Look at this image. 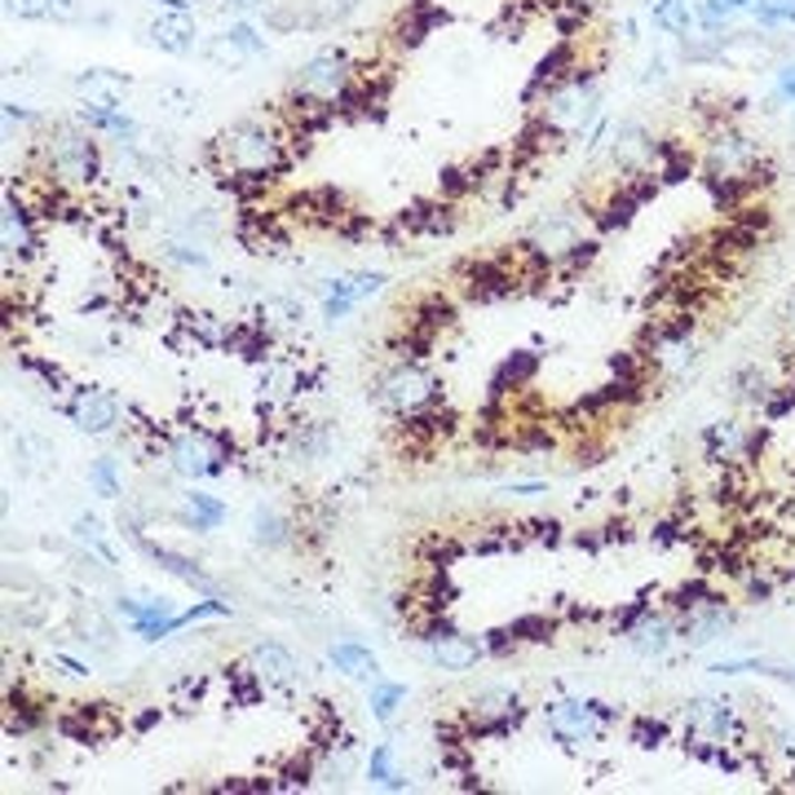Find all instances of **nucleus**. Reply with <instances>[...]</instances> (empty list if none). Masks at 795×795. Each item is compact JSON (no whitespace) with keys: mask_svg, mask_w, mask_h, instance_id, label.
Instances as JSON below:
<instances>
[{"mask_svg":"<svg viewBox=\"0 0 795 795\" xmlns=\"http://www.w3.org/2000/svg\"><path fill=\"white\" fill-rule=\"evenodd\" d=\"M752 9H756V22H761L765 31H774V27H795V0H756Z\"/></svg>","mask_w":795,"mask_h":795,"instance_id":"nucleus-45","label":"nucleus"},{"mask_svg":"<svg viewBox=\"0 0 795 795\" xmlns=\"http://www.w3.org/2000/svg\"><path fill=\"white\" fill-rule=\"evenodd\" d=\"M658 151H663V142H654L641 120H618V124H610L605 155H610V164H614L623 178H645L650 169H658Z\"/></svg>","mask_w":795,"mask_h":795,"instance_id":"nucleus-11","label":"nucleus"},{"mask_svg":"<svg viewBox=\"0 0 795 795\" xmlns=\"http://www.w3.org/2000/svg\"><path fill=\"white\" fill-rule=\"evenodd\" d=\"M0 243H4V265L22 270L31 256H36V225H31V208L18 195L4 199V221H0Z\"/></svg>","mask_w":795,"mask_h":795,"instance_id":"nucleus-18","label":"nucleus"},{"mask_svg":"<svg viewBox=\"0 0 795 795\" xmlns=\"http://www.w3.org/2000/svg\"><path fill=\"white\" fill-rule=\"evenodd\" d=\"M301 540V522H292L288 513L279 509H256L252 513V544L265 549V553H279V549H292Z\"/></svg>","mask_w":795,"mask_h":795,"instance_id":"nucleus-27","label":"nucleus"},{"mask_svg":"<svg viewBox=\"0 0 795 795\" xmlns=\"http://www.w3.org/2000/svg\"><path fill=\"white\" fill-rule=\"evenodd\" d=\"M372 716L381 721V725H394V716H398V707L406 703V685H398V681H372Z\"/></svg>","mask_w":795,"mask_h":795,"instance_id":"nucleus-39","label":"nucleus"},{"mask_svg":"<svg viewBox=\"0 0 795 795\" xmlns=\"http://www.w3.org/2000/svg\"><path fill=\"white\" fill-rule=\"evenodd\" d=\"M685 729L698 743H734L743 734L738 712L725 698H694V703H685Z\"/></svg>","mask_w":795,"mask_h":795,"instance_id":"nucleus-17","label":"nucleus"},{"mask_svg":"<svg viewBox=\"0 0 795 795\" xmlns=\"http://www.w3.org/2000/svg\"><path fill=\"white\" fill-rule=\"evenodd\" d=\"M372 398H376L390 415H398V420H411V415H420V411H433V406H437V398H442V381H437L424 363H415V359H398L394 368H385V372L376 376Z\"/></svg>","mask_w":795,"mask_h":795,"instance_id":"nucleus-7","label":"nucleus"},{"mask_svg":"<svg viewBox=\"0 0 795 795\" xmlns=\"http://www.w3.org/2000/svg\"><path fill=\"white\" fill-rule=\"evenodd\" d=\"M160 256L169 261V265H182V270H208L212 265V256H208V248L199 243V239H187V234H164V243H160Z\"/></svg>","mask_w":795,"mask_h":795,"instance_id":"nucleus-36","label":"nucleus"},{"mask_svg":"<svg viewBox=\"0 0 795 795\" xmlns=\"http://www.w3.org/2000/svg\"><path fill=\"white\" fill-rule=\"evenodd\" d=\"M160 102H164L169 111H178V115H195L199 111V93L178 89V84H164V89H160Z\"/></svg>","mask_w":795,"mask_h":795,"instance_id":"nucleus-48","label":"nucleus"},{"mask_svg":"<svg viewBox=\"0 0 795 795\" xmlns=\"http://www.w3.org/2000/svg\"><path fill=\"white\" fill-rule=\"evenodd\" d=\"M359 84V67L345 49H319L292 76V107L296 111H336L350 102Z\"/></svg>","mask_w":795,"mask_h":795,"instance_id":"nucleus-3","label":"nucleus"},{"mask_svg":"<svg viewBox=\"0 0 795 795\" xmlns=\"http://www.w3.org/2000/svg\"><path fill=\"white\" fill-rule=\"evenodd\" d=\"M549 486L544 482H513V486H504V495H544Z\"/></svg>","mask_w":795,"mask_h":795,"instance_id":"nucleus-57","label":"nucleus"},{"mask_svg":"<svg viewBox=\"0 0 795 795\" xmlns=\"http://www.w3.org/2000/svg\"><path fill=\"white\" fill-rule=\"evenodd\" d=\"M288 142H292V133L274 115H243V120H234L230 129L217 133L208 155H212L221 178L265 187L270 178H279L288 169V160H292Z\"/></svg>","mask_w":795,"mask_h":795,"instance_id":"nucleus-1","label":"nucleus"},{"mask_svg":"<svg viewBox=\"0 0 795 795\" xmlns=\"http://www.w3.org/2000/svg\"><path fill=\"white\" fill-rule=\"evenodd\" d=\"M385 283H390L385 270H354V296H359V305L372 301L376 292H385Z\"/></svg>","mask_w":795,"mask_h":795,"instance_id":"nucleus-47","label":"nucleus"},{"mask_svg":"<svg viewBox=\"0 0 795 795\" xmlns=\"http://www.w3.org/2000/svg\"><path fill=\"white\" fill-rule=\"evenodd\" d=\"M203 685H208V681L195 676V672H191V676H182V681L173 685V707H178V712H191L199 698H203Z\"/></svg>","mask_w":795,"mask_h":795,"instance_id":"nucleus-46","label":"nucleus"},{"mask_svg":"<svg viewBox=\"0 0 795 795\" xmlns=\"http://www.w3.org/2000/svg\"><path fill=\"white\" fill-rule=\"evenodd\" d=\"M173 517H178L182 526L199 531V535H208V531H217V526L230 517V509H225L217 495H208V491H195V486H191V491L182 495V509H178Z\"/></svg>","mask_w":795,"mask_h":795,"instance_id":"nucleus-28","label":"nucleus"},{"mask_svg":"<svg viewBox=\"0 0 795 795\" xmlns=\"http://www.w3.org/2000/svg\"><path fill=\"white\" fill-rule=\"evenodd\" d=\"M261 398H265V406H283V402H292L296 394H305V368L301 363H292V359H270L265 368H261Z\"/></svg>","mask_w":795,"mask_h":795,"instance_id":"nucleus-25","label":"nucleus"},{"mask_svg":"<svg viewBox=\"0 0 795 795\" xmlns=\"http://www.w3.org/2000/svg\"><path fill=\"white\" fill-rule=\"evenodd\" d=\"M663 738H667V725H663V721H650V716H645V721L632 725V743H636V747H658Z\"/></svg>","mask_w":795,"mask_h":795,"instance_id":"nucleus-50","label":"nucleus"},{"mask_svg":"<svg viewBox=\"0 0 795 795\" xmlns=\"http://www.w3.org/2000/svg\"><path fill=\"white\" fill-rule=\"evenodd\" d=\"M761 446V433H752L743 420H716L703 433V451L712 464H738Z\"/></svg>","mask_w":795,"mask_h":795,"instance_id":"nucleus-20","label":"nucleus"},{"mask_svg":"<svg viewBox=\"0 0 795 795\" xmlns=\"http://www.w3.org/2000/svg\"><path fill=\"white\" fill-rule=\"evenodd\" d=\"M261 53H265V36L252 22H230V27H221L217 36L203 40V58L221 71H234V67L261 58Z\"/></svg>","mask_w":795,"mask_h":795,"instance_id":"nucleus-15","label":"nucleus"},{"mask_svg":"<svg viewBox=\"0 0 795 795\" xmlns=\"http://www.w3.org/2000/svg\"><path fill=\"white\" fill-rule=\"evenodd\" d=\"M729 18H734V9L721 4V0H698V4H694V22H698V31L729 36Z\"/></svg>","mask_w":795,"mask_h":795,"instance_id":"nucleus-41","label":"nucleus"},{"mask_svg":"<svg viewBox=\"0 0 795 795\" xmlns=\"http://www.w3.org/2000/svg\"><path fill=\"white\" fill-rule=\"evenodd\" d=\"M142 36H147V40H151L155 49H164V53H178V58H187V53H195V44H199L195 13L160 9V18H151V22L142 27Z\"/></svg>","mask_w":795,"mask_h":795,"instance_id":"nucleus-22","label":"nucleus"},{"mask_svg":"<svg viewBox=\"0 0 795 795\" xmlns=\"http://www.w3.org/2000/svg\"><path fill=\"white\" fill-rule=\"evenodd\" d=\"M778 102H792L795 107V62L778 67Z\"/></svg>","mask_w":795,"mask_h":795,"instance_id":"nucleus-56","label":"nucleus"},{"mask_svg":"<svg viewBox=\"0 0 795 795\" xmlns=\"http://www.w3.org/2000/svg\"><path fill=\"white\" fill-rule=\"evenodd\" d=\"M67 420L80 429V433H89V437H111V433H120V420H124V406H120V398L107 394V390H76V394L67 398Z\"/></svg>","mask_w":795,"mask_h":795,"instance_id":"nucleus-12","label":"nucleus"},{"mask_svg":"<svg viewBox=\"0 0 795 795\" xmlns=\"http://www.w3.org/2000/svg\"><path fill=\"white\" fill-rule=\"evenodd\" d=\"M9 18H22V22H36V18H49V0H4Z\"/></svg>","mask_w":795,"mask_h":795,"instance_id":"nucleus-51","label":"nucleus"},{"mask_svg":"<svg viewBox=\"0 0 795 795\" xmlns=\"http://www.w3.org/2000/svg\"><path fill=\"white\" fill-rule=\"evenodd\" d=\"M359 310V301H350V296H332V301H323V319L328 323H341V319H350Z\"/></svg>","mask_w":795,"mask_h":795,"instance_id":"nucleus-54","label":"nucleus"},{"mask_svg":"<svg viewBox=\"0 0 795 795\" xmlns=\"http://www.w3.org/2000/svg\"><path fill=\"white\" fill-rule=\"evenodd\" d=\"M71 535H76V540L84 544V553H89V557H98L102 566H115V562H120V553H115V549H111V540H107V526H102L93 513H80V517H76V526H71Z\"/></svg>","mask_w":795,"mask_h":795,"instance_id":"nucleus-35","label":"nucleus"},{"mask_svg":"<svg viewBox=\"0 0 795 795\" xmlns=\"http://www.w3.org/2000/svg\"><path fill=\"white\" fill-rule=\"evenodd\" d=\"M712 672H716V676H738V672H765V663L747 654V658H725V663H712Z\"/></svg>","mask_w":795,"mask_h":795,"instance_id":"nucleus-52","label":"nucleus"},{"mask_svg":"<svg viewBox=\"0 0 795 795\" xmlns=\"http://www.w3.org/2000/svg\"><path fill=\"white\" fill-rule=\"evenodd\" d=\"M729 627H734V610H729L721 596H707V601L681 610V618H676V641H685L690 650H703V645L725 641Z\"/></svg>","mask_w":795,"mask_h":795,"instance_id":"nucleus-14","label":"nucleus"},{"mask_svg":"<svg viewBox=\"0 0 795 795\" xmlns=\"http://www.w3.org/2000/svg\"><path fill=\"white\" fill-rule=\"evenodd\" d=\"M535 368H540V359H535L531 350H517L513 359L500 363V372H495V381H491V394L509 398V394H517V390H526L531 376H535Z\"/></svg>","mask_w":795,"mask_h":795,"instance_id":"nucleus-31","label":"nucleus"},{"mask_svg":"<svg viewBox=\"0 0 795 795\" xmlns=\"http://www.w3.org/2000/svg\"><path fill=\"white\" fill-rule=\"evenodd\" d=\"M40 160H44V173L62 191H89L102 178V151L93 142V129H84L80 120L76 124H53L40 138Z\"/></svg>","mask_w":795,"mask_h":795,"instance_id":"nucleus-4","label":"nucleus"},{"mask_svg":"<svg viewBox=\"0 0 795 795\" xmlns=\"http://www.w3.org/2000/svg\"><path fill=\"white\" fill-rule=\"evenodd\" d=\"M627 650L636 654V658H663V654H672V645H676V618L672 614H654V610H645L627 632Z\"/></svg>","mask_w":795,"mask_h":795,"instance_id":"nucleus-21","label":"nucleus"},{"mask_svg":"<svg viewBox=\"0 0 795 795\" xmlns=\"http://www.w3.org/2000/svg\"><path fill=\"white\" fill-rule=\"evenodd\" d=\"M53 658H58V663H62V667H67L71 676H93V672H89L84 663H76V658H67V654H53Z\"/></svg>","mask_w":795,"mask_h":795,"instance_id":"nucleus-58","label":"nucleus"},{"mask_svg":"<svg viewBox=\"0 0 795 795\" xmlns=\"http://www.w3.org/2000/svg\"><path fill=\"white\" fill-rule=\"evenodd\" d=\"M256 328L265 336H283V332H296L305 323V305L296 296H283V292H270V296H256V310H252Z\"/></svg>","mask_w":795,"mask_h":795,"instance_id":"nucleus-26","label":"nucleus"},{"mask_svg":"<svg viewBox=\"0 0 795 795\" xmlns=\"http://www.w3.org/2000/svg\"><path fill=\"white\" fill-rule=\"evenodd\" d=\"M645 9H650V18H654V27L663 31V36H690L698 22H694V4L690 0H645Z\"/></svg>","mask_w":795,"mask_h":795,"instance_id":"nucleus-34","label":"nucleus"},{"mask_svg":"<svg viewBox=\"0 0 795 795\" xmlns=\"http://www.w3.org/2000/svg\"><path fill=\"white\" fill-rule=\"evenodd\" d=\"M305 4H310V13H305V27H332V22L350 18L359 0H305Z\"/></svg>","mask_w":795,"mask_h":795,"instance_id":"nucleus-43","label":"nucleus"},{"mask_svg":"<svg viewBox=\"0 0 795 795\" xmlns=\"http://www.w3.org/2000/svg\"><path fill=\"white\" fill-rule=\"evenodd\" d=\"M76 636H80L84 645H93L98 654H111V650H115V641H111V636H115V627H111L102 614H89V618L76 627Z\"/></svg>","mask_w":795,"mask_h":795,"instance_id":"nucleus-44","label":"nucleus"},{"mask_svg":"<svg viewBox=\"0 0 795 795\" xmlns=\"http://www.w3.org/2000/svg\"><path fill=\"white\" fill-rule=\"evenodd\" d=\"M588 239H584V221H580V212H571V208H553V212H544V217H535L531 225H526V234H522V252L531 256V261H540V265H566L580 248H584Z\"/></svg>","mask_w":795,"mask_h":795,"instance_id":"nucleus-8","label":"nucleus"},{"mask_svg":"<svg viewBox=\"0 0 795 795\" xmlns=\"http://www.w3.org/2000/svg\"><path fill=\"white\" fill-rule=\"evenodd\" d=\"M663 80H667V58L654 53V58L645 62V71H641V84H663Z\"/></svg>","mask_w":795,"mask_h":795,"instance_id":"nucleus-55","label":"nucleus"},{"mask_svg":"<svg viewBox=\"0 0 795 795\" xmlns=\"http://www.w3.org/2000/svg\"><path fill=\"white\" fill-rule=\"evenodd\" d=\"M368 783L381 787V792H406L411 778L398 769V756H394V743H376L372 756H368Z\"/></svg>","mask_w":795,"mask_h":795,"instance_id":"nucleus-33","label":"nucleus"},{"mask_svg":"<svg viewBox=\"0 0 795 795\" xmlns=\"http://www.w3.org/2000/svg\"><path fill=\"white\" fill-rule=\"evenodd\" d=\"M424 654H429V663L433 667H442V672H473L477 663H482V654H486V645L482 641H473V636H464V632H455V627H446V623H433V627H424Z\"/></svg>","mask_w":795,"mask_h":795,"instance_id":"nucleus-13","label":"nucleus"},{"mask_svg":"<svg viewBox=\"0 0 795 795\" xmlns=\"http://www.w3.org/2000/svg\"><path fill=\"white\" fill-rule=\"evenodd\" d=\"M18 464H22V473H49L53 446H44L40 437H18Z\"/></svg>","mask_w":795,"mask_h":795,"instance_id":"nucleus-42","label":"nucleus"},{"mask_svg":"<svg viewBox=\"0 0 795 795\" xmlns=\"http://www.w3.org/2000/svg\"><path fill=\"white\" fill-rule=\"evenodd\" d=\"M544 721H549V734L557 743L584 747V743H596L610 729L614 712L605 703H596V698H557V703L544 707Z\"/></svg>","mask_w":795,"mask_h":795,"instance_id":"nucleus-9","label":"nucleus"},{"mask_svg":"<svg viewBox=\"0 0 795 795\" xmlns=\"http://www.w3.org/2000/svg\"><path fill=\"white\" fill-rule=\"evenodd\" d=\"M517 721H522V698L513 690H504V685H486L464 712L469 734H504Z\"/></svg>","mask_w":795,"mask_h":795,"instance_id":"nucleus-16","label":"nucleus"},{"mask_svg":"<svg viewBox=\"0 0 795 795\" xmlns=\"http://www.w3.org/2000/svg\"><path fill=\"white\" fill-rule=\"evenodd\" d=\"M328 663H332L341 676H350V681H376V672H381V658H376L363 641H341V645H332V650H328Z\"/></svg>","mask_w":795,"mask_h":795,"instance_id":"nucleus-30","label":"nucleus"},{"mask_svg":"<svg viewBox=\"0 0 795 795\" xmlns=\"http://www.w3.org/2000/svg\"><path fill=\"white\" fill-rule=\"evenodd\" d=\"M328 446H332V433H328V424L301 420V424H292V429H288V451H292L296 460H305V464L323 460V455H328Z\"/></svg>","mask_w":795,"mask_h":795,"instance_id":"nucleus-32","label":"nucleus"},{"mask_svg":"<svg viewBox=\"0 0 795 795\" xmlns=\"http://www.w3.org/2000/svg\"><path fill=\"white\" fill-rule=\"evenodd\" d=\"M681 62H725V36L694 27L690 36H681Z\"/></svg>","mask_w":795,"mask_h":795,"instance_id":"nucleus-37","label":"nucleus"},{"mask_svg":"<svg viewBox=\"0 0 795 795\" xmlns=\"http://www.w3.org/2000/svg\"><path fill=\"white\" fill-rule=\"evenodd\" d=\"M601 89H596L593 71H575L566 76L557 89H549L540 98V133H549L557 147L562 142H575V138H588L596 124L605 120L601 115Z\"/></svg>","mask_w":795,"mask_h":795,"instance_id":"nucleus-2","label":"nucleus"},{"mask_svg":"<svg viewBox=\"0 0 795 795\" xmlns=\"http://www.w3.org/2000/svg\"><path fill=\"white\" fill-rule=\"evenodd\" d=\"M721 4H729V9H752L756 0H721Z\"/></svg>","mask_w":795,"mask_h":795,"instance_id":"nucleus-59","label":"nucleus"},{"mask_svg":"<svg viewBox=\"0 0 795 795\" xmlns=\"http://www.w3.org/2000/svg\"><path fill=\"white\" fill-rule=\"evenodd\" d=\"M76 120L84 124V129H93V133H107V138H115V142H138V120L133 115H124L120 107H89V102H80V111H76Z\"/></svg>","mask_w":795,"mask_h":795,"instance_id":"nucleus-29","label":"nucleus"},{"mask_svg":"<svg viewBox=\"0 0 795 795\" xmlns=\"http://www.w3.org/2000/svg\"><path fill=\"white\" fill-rule=\"evenodd\" d=\"M89 486H93L102 500H120V495H124L120 460H115V455H98V460L89 464Z\"/></svg>","mask_w":795,"mask_h":795,"instance_id":"nucleus-40","label":"nucleus"},{"mask_svg":"<svg viewBox=\"0 0 795 795\" xmlns=\"http://www.w3.org/2000/svg\"><path fill=\"white\" fill-rule=\"evenodd\" d=\"M248 667H252V676H256L265 690H288V685L301 681L296 654H292L288 645H279V641H256V645L248 650Z\"/></svg>","mask_w":795,"mask_h":795,"instance_id":"nucleus-19","label":"nucleus"},{"mask_svg":"<svg viewBox=\"0 0 795 795\" xmlns=\"http://www.w3.org/2000/svg\"><path fill=\"white\" fill-rule=\"evenodd\" d=\"M49 18L53 22H84V4L80 0H49Z\"/></svg>","mask_w":795,"mask_h":795,"instance_id":"nucleus-53","label":"nucleus"},{"mask_svg":"<svg viewBox=\"0 0 795 795\" xmlns=\"http://www.w3.org/2000/svg\"><path fill=\"white\" fill-rule=\"evenodd\" d=\"M650 368L663 376V381H685V376H694V368H698V359H703V345H698V336H694V319L685 323H672V328H658L654 332V345H650Z\"/></svg>","mask_w":795,"mask_h":795,"instance_id":"nucleus-10","label":"nucleus"},{"mask_svg":"<svg viewBox=\"0 0 795 795\" xmlns=\"http://www.w3.org/2000/svg\"><path fill=\"white\" fill-rule=\"evenodd\" d=\"M509 632H513V641H549L553 623H549V618H540V614H531V618L509 623Z\"/></svg>","mask_w":795,"mask_h":795,"instance_id":"nucleus-49","label":"nucleus"},{"mask_svg":"<svg viewBox=\"0 0 795 795\" xmlns=\"http://www.w3.org/2000/svg\"><path fill=\"white\" fill-rule=\"evenodd\" d=\"M703 173H707L712 187H721V182H752L761 191V187L774 182L769 178L774 169L765 164V147L756 138H747L743 129H734V124L712 129L707 151H703Z\"/></svg>","mask_w":795,"mask_h":795,"instance_id":"nucleus-5","label":"nucleus"},{"mask_svg":"<svg viewBox=\"0 0 795 795\" xmlns=\"http://www.w3.org/2000/svg\"><path fill=\"white\" fill-rule=\"evenodd\" d=\"M133 549H142V553H147V557H151V562L164 571V575H173V580L191 584V588H199V593L217 596V580H212L203 566H199L195 557H187V553H173V549H164V544H155V540H147V535H142Z\"/></svg>","mask_w":795,"mask_h":795,"instance_id":"nucleus-24","label":"nucleus"},{"mask_svg":"<svg viewBox=\"0 0 795 795\" xmlns=\"http://www.w3.org/2000/svg\"><path fill=\"white\" fill-rule=\"evenodd\" d=\"M734 398H738L743 406H765V402H769V376H765L756 363L738 368V372H734Z\"/></svg>","mask_w":795,"mask_h":795,"instance_id":"nucleus-38","label":"nucleus"},{"mask_svg":"<svg viewBox=\"0 0 795 795\" xmlns=\"http://www.w3.org/2000/svg\"><path fill=\"white\" fill-rule=\"evenodd\" d=\"M792 341H795V314H792Z\"/></svg>","mask_w":795,"mask_h":795,"instance_id":"nucleus-60","label":"nucleus"},{"mask_svg":"<svg viewBox=\"0 0 795 795\" xmlns=\"http://www.w3.org/2000/svg\"><path fill=\"white\" fill-rule=\"evenodd\" d=\"M230 442L221 437V433H212L208 424H182V429H173L169 437H164V446H160V460H164V469L173 473V477H182V482H203V477H217V473H225L230 469Z\"/></svg>","mask_w":795,"mask_h":795,"instance_id":"nucleus-6","label":"nucleus"},{"mask_svg":"<svg viewBox=\"0 0 795 795\" xmlns=\"http://www.w3.org/2000/svg\"><path fill=\"white\" fill-rule=\"evenodd\" d=\"M129 76L124 71H111V67H84L71 76V93L89 107H120L124 93H129Z\"/></svg>","mask_w":795,"mask_h":795,"instance_id":"nucleus-23","label":"nucleus"}]
</instances>
